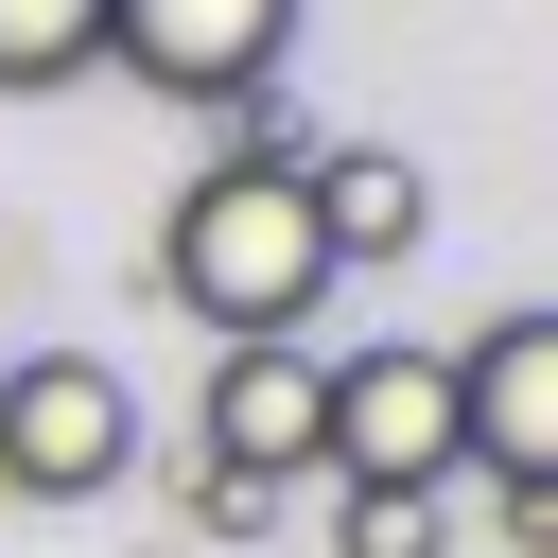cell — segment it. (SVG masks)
Segmentation results:
<instances>
[{
  "mask_svg": "<svg viewBox=\"0 0 558 558\" xmlns=\"http://www.w3.org/2000/svg\"><path fill=\"white\" fill-rule=\"evenodd\" d=\"M296 157H314V122L244 105V122H227V157H209V174L174 192V227H157V296H174V314H209V349H314L331 262H314Z\"/></svg>",
  "mask_w": 558,
  "mask_h": 558,
  "instance_id": "cell-1",
  "label": "cell"
},
{
  "mask_svg": "<svg viewBox=\"0 0 558 558\" xmlns=\"http://www.w3.org/2000/svg\"><path fill=\"white\" fill-rule=\"evenodd\" d=\"M87 70H105V0H0V105L87 87Z\"/></svg>",
  "mask_w": 558,
  "mask_h": 558,
  "instance_id": "cell-8",
  "label": "cell"
},
{
  "mask_svg": "<svg viewBox=\"0 0 558 558\" xmlns=\"http://www.w3.org/2000/svg\"><path fill=\"white\" fill-rule=\"evenodd\" d=\"M296 52V0H105V70H140L157 105H262Z\"/></svg>",
  "mask_w": 558,
  "mask_h": 558,
  "instance_id": "cell-4",
  "label": "cell"
},
{
  "mask_svg": "<svg viewBox=\"0 0 558 558\" xmlns=\"http://www.w3.org/2000/svg\"><path fill=\"white\" fill-rule=\"evenodd\" d=\"M331 558H436V488H349L331 506Z\"/></svg>",
  "mask_w": 558,
  "mask_h": 558,
  "instance_id": "cell-9",
  "label": "cell"
},
{
  "mask_svg": "<svg viewBox=\"0 0 558 558\" xmlns=\"http://www.w3.org/2000/svg\"><path fill=\"white\" fill-rule=\"evenodd\" d=\"M453 366V471L488 488H558V314H488Z\"/></svg>",
  "mask_w": 558,
  "mask_h": 558,
  "instance_id": "cell-5",
  "label": "cell"
},
{
  "mask_svg": "<svg viewBox=\"0 0 558 558\" xmlns=\"http://www.w3.org/2000/svg\"><path fill=\"white\" fill-rule=\"evenodd\" d=\"M296 209H314V262H331V279H366V262H401V244H418V209H436V192H418V157H401V140H314V157H296Z\"/></svg>",
  "mask_w": 558,
  "mask_h": 558,
  "instance_id": "cell-7",
  "label": "cell"
},
{
  "mask_svg": "<svg viewBox=\"0 0 558 558\" xmlns=\"http://www.w3.org/2000/svg\"><path fill=\"white\" fill-rule=\"evenodd\" d=\"M140 471V401L105 349H0V506H105Z\"/></svg>",
  "mask_w": 558,
  "mask_h": 558,
  "instance_id": "cell-2",
  "label": "cell"
},
{
  "mask_svg": "<svg viewBox=\"0 0 558 558\" xmlns=\"http://www.w3.org/2000/svg\"><path fill=\"white\" fill-rule=\"evenodd\" d=\"M314 471L331 488H453V366L436 349H349L314 384Z\"/></svg>",
  "mask_w": 558,
  "mask_h": 558,
  "instance_id": "cell-3",
  "label": "cell"
},
{
  "mask_svg": "<svg viewBox=\"0 0 558 558\" xmlns=\"http://www.w3.org/2000/svg\"><path fill=\"white\" fill-rule=\"evenodd\" d=\"M314 384H331V349H209V384H192V471L296 488V471H314Z\"/></svg>",
  "mask_w": 558,
  "mask_h": 558,
  "instance_id": "cell-6",
  "label": "cell"
}]
</instances>
